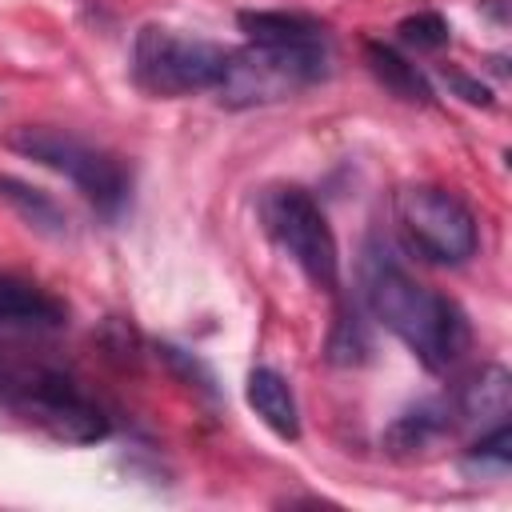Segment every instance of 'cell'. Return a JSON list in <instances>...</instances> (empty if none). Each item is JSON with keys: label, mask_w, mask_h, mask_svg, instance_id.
<instances>
[{"label": "cell", "mask_w": 512, "mask_h": 512, "mask_svg": "<svg viewBox=\"0 0 512 512\" xmlns=\"http://www.w3.org/2000/svg\"><path fill=\"white\" fill-rule=\"evenodd\" d=\"M360 292H364L368 312L428 372H448L468 352L472 328H468L464 308L452 296H444V292L412 280L380 240H372L364 248V260H360Z\"/></svg>", "instance_id": "1"}, {"label": "cell", "mask_w": 512, "mask_h": 512, "mask_svg": "<svg viewBox=\"0 0 512 512\" xmlns=\"http://www.w3.org/2000/svg\"><path fill=\"white\" fill-rule=\"evenodd\" d=\"M328 72V44H256L228 52L220 84L212 88L220 104L228 108H252V104H276L308 84L324 80Z\"/></svg>", "instance_id": "2"}, {"label": "cell", "mask_w": 512, "mask_h": 512, "mask_svg": "<svg viewBox=\"0 0 512 512\" xmlns=\"http://www.w3.org/2000/svg\"><path fill=\"white\" fill-rule=\"evenodd\" d=\"M8 144L20 156L68 176L76 184V192L104 216H116L132 196V172L120 164V156H112V152H104V148H96V144H88L72 132L44 128V124H24L8 136Z\"/></svg>", "instance_id": "3"}, {"label": "cell", "mask_w": 512, "mask_h": 512, "mask_svg": "<svg viewBox=\"0 0 512 512\" xmlns=\"http://www.w3.org/2000/svg\"><path fill=\"white\" fill-rule=\"evenodd\" d=\"M228 48L196 40V36H176L172 28H140L136 52H132V76L148 96H192V92H212L220 84Z\"/></svg>", "instance_id": "4"}, {"label": "cell", "mask_w": 512, "mask_h": 512, "mask_svg": "<svg viewBox=\"0 0 512 512\" xmlns=\"http://www.w3.org/2000/svg\"><path fill=\"white\" fill-rule=\"evenodd\" d=\"M396 224L416 256L428 264H464L476 252V216L460 196L436 184H408L396 192Z\"/></svg>", "instance_id": "5"}, {"label": "cell", "mask_w": 512, "mask_h": 512, "mask_svg": "<svg viewBox=\"0 0 512 512\" xmlns=\"http://www.w3.org/2000/svg\"><path fill=\"white\" fill-rule=\"evenodd\" d=\"M260 212H264V228L300 264V272L316 288L332 292L340 284V252L320 204L304 188H272Z\"/></svg>", "instance_id": "6"}, {"label": "cell", "mask_w": 512, "mask_h": 512, "mask_svg": "<svg viewBox=\"0 0 512 512\" xmlns=\"http://www.w3.org/2000/svg\"><path fill=\"white\" fill-rule=\"evenodd\" d=\"M12 412L32 420L36 428H44L60 444H96V440H104L112 432L108 416L76 388L72 376L56 372V368H40V376L16 400Z\"/></svg>", "instance_id": "7"}, {"label": "cell", "mask_w": 512, "mask_h": 512, "mask_svg": "<svg viewBox=\"0 0 512 512\" xmlns=\"http://www.w3.org/2000/svg\"><path fill=\"white\" fill-rule=\"evenodd\" d=\"M64 324H68V304L60 296H52L32 280L0 276V328H64Z\"/></svg>", "instance_id": "8"}, {"label": "cell", "mask_w": 512, "mask_h": 512, "mask_svg": "<svg viewBox=\"0 0 512 512\" xmlns=\"http://www.w3.org/2000/svg\"><path fill=\"white\" fill-rule=\"evenodd\" d=\"M248 404L252 412L280 436V440H300V408L288 388V380L276 368H252L248 372Z\"/></svg>", "instance_id": "9"}, {"label": "cell", "mask_w": 512, "mask_h": 512, "mask_svg": "<svg viewBox=\"0 0 512 512\" xmlns=\"http://www.w3.org/2000/svg\"><path fill=\"white\" fill-rule=\"evenodd\" d=\"M236 24L256 44H328V28L304 12L256 8V12H240Z\"/></svg>", "instance_id": "10"}, {"label": "cell", "mask_w": 512, "mask_h": 512, "mask_svg": "<svg viewBox=\"0 0 512 512\" xmlns=\"http://www.w3.org/2000/svg\"><path fill=\"white\" fill-rule=\"evenodd\" d=\"M364 60H368L372 76H376L396 100L432 104V84H428V76H424L408 56H400L396 48H388V44H380V40H368V44H364Z\"/></svg>", "instance_id": "11"}, {"label": "cell", "mask_w": 512, "mask_h": 512, "mask_svg": "<svg viewBox=\"0 0 512 512\" xmlns=\"http://www.w3.org/2000/svg\"><path fill=\"white\" fill-rule=\"evenodd\" d=\"M448 408L456 420H488V416L504 420L508 416V372L496 364L480 368L456 388V400Z\"/></svg>", "instance_id": "12"}, {"label": "cell", "mask_w": 512, "mask_h": 512, "mask_svg": "<svg viewBox=\"0 0 512 512\" xmlns=\"http://www.w3.org/2000/svg\"><path fill=\"white\" fill-rule=\"evenodd\" d=\"M452 408L448 404H436V400H424L416 408H408L388 432H384V444L396 452V456H412L420 448H428L436 436H444L452 428Z\"/></svg>", "instance_id": "13"}, {"label": "cell", "mask_w": 512, "mask_h": 512, "mask_svg": "<svg viewBox=\"0 0 512 512\" xmlns=\"http://www.w3.org/2000/svg\"><path fill=\"white\" fill-rule=\"evenodd\" d=\"M0 200L12 204L32 228H40L48 236H60L64 232V212L56 208V200L48 192H40V188H32V184H24L16 176H0Z\"/></svg>", "instance_id": "14"}, {"label": "cell", "mask_w": 512, "mask_h": 512, "mask_svg": "<svg viewBox=\"0 0 512 512\" xmlns=\"http://www.w3.org/2000/svg\"><path fill=\"white\" fill-rule=\"evenodd\" d=\"M508 460H512V432L504 420H496V428L472 444V452L464 456V468L468 472H508Z\"/></svg>", "instance_id": "15"}, {"label": "cell", "mask_w": 512, "mask_h": 512, "mask_svg": "<svg viewBox=\"0 0 512 512\" xmlns=\"http://www.w3.org/2000/svg\"><path fill=\"white\" fill-rule=\"evenodd\" d=\"M396 36H400V44H408L416 52H436V48L448 44L452 28H448V20L440 12H416V16H404L400 20Z\"/></svg>", "instance_id": "16"}, {"label": "cell", "mask_w": 512, "mask_h": 512, "mask_svg": "<svg viewBox=\"0 0 512 512\" xmlns=\"http://www.w3.org/2000/svg\"><path fill=\"white\" fill-rule=\"evenodd\" d=\"M364 352H368V340H364L360 320H356V316H348V312H340L336 332H332V340H328V356H332V360H340V364H352V360H360Z\"/></svg>", "instance_id": "17"}, {"label": "cell", "mask_w": 512, "mask_h": 512, "mask_svg": "<svg viewBox=\"0 0 512 512\" xmlns=\"http://www.w3.org/2000/svg\"><path fill=\"white\" fill-rule=\"evenodd\" d=\"M40 368L44 364H20V360H12V356L0 352V404L16 408V400L28 392V384L36 380Z\"/></svg>", "instance_id": "18"}, {"label": "cell", "mask_w": 512, "mask_h": 512, "mask_svg": "<svg viewBox=\"0 0 512 512\" xmlns=\"http://www.w3.org/2000/svg\"><path fill=\"white\" fill-rule=\"evenodd\" d=\"M444 76H448V84L468 100V104H492V96H488V88L484 84H476V80H468L464 72H456V68H444Z\"/></svg>", "instance_id": "19"}]
</instances>
